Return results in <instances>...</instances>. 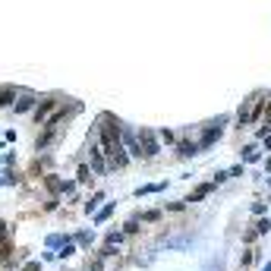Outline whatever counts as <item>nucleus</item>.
<instances>
[{
  "instance_id": "1",
  "label": "nucleus",
  "mask_w": 271,
  "mask_h": 271,
  "mask_svg": "<svg viewBox=\"0 0 271 271\" xmlns=\"http://www.w3.org/2000/svg\"><path fill=\"white\" fill-rule=\"evenodd\" d=\"M136 136H139V148H142V158H155L158 151H161V145H158V133L155 129H136Z\"/></svg>"
},
{
  "instance_id": "2",
  "label": "nucleus",
  "mask_w": 271,
  "mask_h": 271,
  "mask_svg": "<svg viewBox=\"0 0 271 271\" xmlns=\"http://www.w3.org/2000/svg\"><path fill=\"white\" fill-rule=\"evenodd\" d=\"M89 167H91V174H108V155H104L101 142L89 145Z\"/></svg>"
},
{
  "instance_id": "3",
  "label": "nucleus",
  "mask_w": 271,
  "mask_h": 271,
  "mask_svg": "<svg viewBox=\"0 0 271 271\" xmlns=\"http://www.w3.org/2000/svg\"><path fill=\"white\" fill-rule=\"evenodd\" d=\"M221 133H224V117H217L215 123H208V126L202 129V139H199V148H211V145L221 139Z\"/></svg>"
},
{
  "instance_id": "4",
  "label": "nucleus",
  "mask_w": 271,
  "mask_h": 271,
  "mask_svg": "<svg viewBox=\"0 0 271 271\" xmlns=\"http://www.w3.org/2000/svg\"><path fill=\"white\" fill-rule=\"evenodd\" d=\"M38 101H41V98H38L35 91H19V98H16V104H13V110H16V114H29V110L38 108Z\"/></svg>"
},
{
  "instance_id": "5",
  "label": "nucleus",
  "mask_w": 271,
  "mask_h": 271,
  "mask_svg": "<svg viewBox=\"0 0 271 271\" xmlns=\"http://www.w3.org/2000/svg\"><path fill=\"white\" fill-rule=\"evenodd\" d=\"M120 139H123V148L129 151V158H142V148H139V136H136V129H126V126H123Z\"/></svg>"
},
{
  "instance_id": "6",
  "label": "nucleus",
  "mask_w": 271,
  "mask_h": 271,
  "mask_svg": "<svg viewBox=\"0 0 271 271\" xmlns=\"http://www.w3.org/2000/svg\"><path fill=\"white\" fill-rule=\"evenodd\" d=\"M215 189H217V186H215V183H211V180H208V183H199V186H196L193 193L186 196V202H193V205H196V202H205V199H208L211 193H215Z\"/></svg>"
},
{
  "instance_id": "7",
  "label": "nucleus",
  "mask_w": 271,
  "mask_h": 271,
  "mask_svg": "<svg viewBox=\"0 0 271 271\" xmlns=\"http://www.w3.org/2000/svg\"><path fill=\"white\" fill-rule=\"evenodd\" d=\"M16 98H19V89H16V85H3V89H0V108H13V104H16Z\"/></svg>"
},
{
  "instance_id": "8",
  "label": "nucleus",
  "mask_w": 271,
  "mask_h": 271,
  "mask_svg": "<svg viewBox=\"0 0 271 271\" xmlns=\"http://www.w3.org/2000/svg\"><path fill=\"white\" fill-rule=\"evenodd\" d=\"M72 243H76L79 249H91L95 246V234H91V230H76V234H72Z\"/></svg>"
},
{
  "instance_id": "9",
  "label": "nucleus",
  "mask_w": 271,
  "mask_h": 271,
  "mask_svg": "<svg viewBox=\"0 0 271 271\" xmlns=\"http://www.w3.org/2000/svg\"><path fill=\"white\" fill-rule=\"evenodd\" d=\"M54 98H41V101H38V108H35V123H44V117L51 114V110H54Z\"/></svg>"
},
{
  "instance_id": "10",
  "label": "nucleus",
  "mask_w": 271,
  "mask_h": 271,
  "mask_svg": "<svg viewBox=\"0 0 271 271\" xmlns=\"http://www.w3.org/2000/svg\"><path fill=\"white\" fill-rule=\"evenodd\" d=\"M199 142H186V139H183V142H177V155H180V158H196V155H199Z\"/></svg>"
},
{
  "instance_id": "11",
  "label": "nucleus",
  "mask_w": 271,
  "mask_h": 271,
  "mask_svg": "<svg viewBox=\"0 0 271 271\" xmlns=\"http://www.w3.org/2000/svg\"><path fill=\"white\" fill-rule=\"evenodd\" d=\"M44 186H48L51 196H60V193H63V180H60V177H54V174L44 177Z\"/></svg>"
},
{
  "instance_id": "12",
  "label": "nucleus",
  "mask_w": 271,
  "mask_h": 271,
  "mask_svg": "<svg viewBox=\"0 0 271 271\" xmlns=\"http://www.w3.org/2000/svg\"><path fill=\"white\" fill-rule=\"evenodd\" d=\"M164 189H167V183H145V186H139L136 189V196H151V193H164Z\"/></svg>"
},
{
  "instance_id": "13",
  "label": "nucleus",
  "mask_w": 271,
  "mask_h": 271,
  "mask_svg": "<svg viewBox=\"0 0 271 271\" xmlns=\"http://www.w3.org/2000/svg\"><path fill=\"white\" fill-rule=\"evenodd\" d=\"M114 208H117V205H114V202H108V205H101V208H98V211H95V215H91V217H95V224H104V221H108V217H110V215H114Z\"/></svg>"
},
{
  "instance_id": "14",
  "label": "nucleus",
  "mask_w": 271,
  "mask_h": 271,
  "mask_svg": "<svg viewBox=\"0 0 271 271\" xmlns=\"http://www.w3.org/2000/svg\"><path fill=\"white\" fill-rule=\"evenodd\" d=\"M126 240V236H123V230H108V234H104V246H120V243Z\"/></svg>"
},
{
  "instance_id": "15",
  "label": "nucleus",
  "mask_w": 271,
  "mask_h": 271,
  "mask_svg": "<svg viewBox=\"0 0 271 271\" xmlns=\"http://www.w3.org/2000/svg\"><path fill=\"white\" fill-rule=\"evenodd\" d=\"M76 183H82V186H89V183H91V167H89V164H79V167H76Z\"/></svg>"
},
{
  "instance_id": "16",
  "label": "nucleus",
  "mask_w": 271,
  "mask_h": 271,
  "mask_svg": "<svg viewBox=\"0 0 271 271\" xmlns=\"http://www.w3.org/2000/svg\"><path fill=\"white\" fill-rule=\"evenodd\" d=\"M104 199H108L104 193H95L91 199H85V215H95V211H98V205H101Z\"/></svg>"
},
{
  "instance_id": "17",
  "label": "nucleus",
  "mask_w": 271,
  "mask_h": 271,
  "mask_svg": "<svg viewBox=\"0 0 271 271\" xmlns=\"http://www.w3.org/2000/svg\"><path fill=\"white\" fill-rule=\"evenodd\" d=\"M240 158L246 164H253V161H259V148H255V145H243V151H240Z\"/></svg>"
},
{
  "instance_id": "18",
  "label": "nucleus",
  "mask_w": 271,
  "mask_h": 271,
  "mask_svg": "<svg viewBox=\"0 0 271 271\" xmlns=\"http://www.w3.org/2000/svg\"><path fill=\"white\" fill-rule=\"evenodd\" d=\"M139 224H142V221H139V217L133 215V217H129V221L120 227V230H123V236H133V234H139Z\"/></svg>"
},
{
  "instance_id": "19",
  "label": "nucleus",
  "mask_w": 271,
  "mask_h": 271,
  "mask_svg": "<svg viewBox=\"0 0 271 271\" xmlns=\"http://www.w3.org/2000/svg\"><path fill=\"white\" fill-rule=\"evenodd\" d=\"M139 221H161V211H158V208H145V211H139Z\"/></svg>"
},
{
  "instance_id": "20",
  "label": "nucleus",
  "mask_w": 271,
  "mask_h": 271,
  "mask_svg": "<svg viewBox=\"0 0 271 271\" xmlns=\"http://www.w3.org/2000/svg\"><path fill=\"white\" fill-rule=\"evenodd\" d=\"M70 240H72V236H67V234H51L48 236V246H67Z\"/></svg>"
},
{
  "instance_id": "21",
  "label": "nucleus",
  "mask_w": 271,
  "mask_h": 271,
  "mask_svg": "<svg viewBox=\"0 0 271 271\" xmlns=\"http://www.w3.org/2000/svg\"><path fill=\"white\" fill-rule=\"evenodd\" d=\"M240 236H243V243H255V240H259L262 234H259V227H255V224H253V227H249V230H243Z\"/></svg>"
},
{
  "instance_id": "22",
  "label": "nucleus",
  "mask_w": 271,
  "mask_h": 271,
  "mask_svg": "<svg viewBox=\"0 0 271 271\" xmlns=\"http://www.w3.org/2000/svg\"><path fill=\"white\" fill-rule=\"evenodd\" d=\"M253 262H255V249H246V253L240 255V265H243V268H249Z\"/></svg>"
},
{
  "instance_id": "23",
  "label": "nucleus",
  "mask_w": 271,
  "mask_h": 271,
  "mask_svg": "<svg viewBox=\"0 0 271 271\" xmlns=\"http://www.w3.org/2000/svg\"><path fill=\"white\" fill-rule=\"evenodd\" d=\"M76 249H79V246H76V243H72V240H70V243H67V246H63V249H60V259H72V255H76Z\"/></svg>"
},
{
  "instance_id": "24",
  "label": "nucleus",
  "mask_w": 271,
  "mask_h": 271,
  "mask_svg": "<svg viewBox=\"0 0 271 271\" xmlns=\"http://www.w3.org/2000/svg\"><path fill=\"white\" fill-rule=\"evenodd\" d=\"M0 183H3V186H16V183H19V177L13 174V170H6V174L0 177Z\"/></svg>"
},
{
  "instance_id": "25",
  "label": "nucleus",
  "mask_w": 271,
  "mask_h": 271,
  "mask_svg": "<svg viewBox=\"0 0 271 271\" xmlns=\"http://www.w3.org/2000/svg\"><path fill=\"white\" fill-rule=\"evenodd\" d=\"M227 180H230V174H227V170H217L211 183H215V186H221V183H227Z\"/></svg>"
},
{
  "instance_id": "26",
  "label": "nucleus",
  "mask_w": 271,
  "mask_h": 271,
  "mask_svg": "<svg viewBox=\"0 0 271 271\" xmlns=\"http://www.w3.org/2000/svg\"><path fill=\"white\" fill-rule=\"evenodd\" d=\"M161 139H164V142H177V133H174V129H161Z\"/></svg>"
},
{
  "instance_id": "27",
  "label": "nucleus",
  "mask_w": 271,
  "mask_h": 271,
  "mask_svg": "<svg viewBox=\"0 0 271 271\" xmlns=\"http://www.w3.org/2000/svg\"><path fill=\"white\" fill-rule=\"evenodd\" d=\"M22 271H41V262H25V265H22Z\"/></svg>"
},
{
  "instance_id": "28",
  "label": "nucleus",
  "mask_w": 271,
  "mask_h": 271,
  "mask_svg": "<svg viewBox=\"0 0 271 271\" xmlns=\"http://www.w3.org/2000/svg\"><path fill=\"white\" fill-rule=\"evenodd\" d=\"M253 215H265V202H253Z\"/></svg>"
},
{
  "instance_id": "29",
  "label": "nucleus",
  "mask_w": 271,
  "mask_h": 271,
  "mask_svg": "<svg viewBox=\"0 0 271 271\" xmlns=\"http://www.w3.org/2000/svg\"><path fill=\"white\" fill-rule=\"evenodd\" d=\"M183 208H186V202H170L167 205V211H183Z\"/></svg>"
},
{
  "instance_id": "30",
  "label": "nucleus",
  "mask_w": 271,
  "mask_h": 271,
  "mask_svg": "<svg viewBox=\"0 0 271 271\" xmlns=\"http://www.w3.org/2000/svg\"><path fill=\"white\" fill-rule=\"evenodd\" d=\"M57 205H60L57 199H48V202H44V211H57Z\"/></svg>"
},
{
  "instance_id": "31",
  "label": "nucleus",
  "mask_w": 271,
  "mask_h": 271,
  "mask_svg": "<svg viewBox=\"0 0 271 271\" xmlns=\"http://www.w3.org/2000/svg\"><path fill=\"white\" fill-rule=\"evenodd\" d=\"M259 139H262V145H265V148L271 151V129H268V133H265V136H259Z\"/></svg>"
},
{
  "instance_id": "32",
  "label": "nucleus",
  "mask_w": 271,
  "mask_h": 271,
  "mask_svg": "<svg viewBox=\"0 0 271 271\" xmlns=\"http://www.w3.org/2000/svg\"><path fill=\"white\" fill-rule=\"evenodd\" d=\"M262 271H271V262H265V268H262Z\"/></svg>"
},
{
  "instance_id": "33",
  "label": "nucleus",
  "mask_w": 271,
  "mask_h": 271,
  "mask_svg": "<svg viewBox=\"0 0 271 271\" xmlns=\"http://www.w3.org/2000/svg\"><path fill=\"white\" fill-rule=\"evenodd\" d=\"M82 271H91V268H82Z\"/></svg>"
},
{
  "instance_id": "34",
  "label": "nucleus",
  "mask_w": 271,
  "mask_h": 271,
  "mask_svg": "<svg viewBox=\"0 0 271 271\" xmlns=\"http://www.w3.org/2000/svg\"><path fill=\"white\" fill-rule=\"evenodd\" d=\"M268 126H271V120H268Z\"/></svg>"
},
{
  "instance_id": "35",
  "label": "nucleus",
  "mask_w": 271,
  "mask_h": 271,
  "mask_svg": "<svg viewBox=\"0 0 271 271\" xmlns=\"http://www.w3.org/2000/svg\"><path fill=\"white\" fill-rule=\"evenodd\" d=\"M243 271H246V268H243Z\"/></svg>"
}]
</instances>
